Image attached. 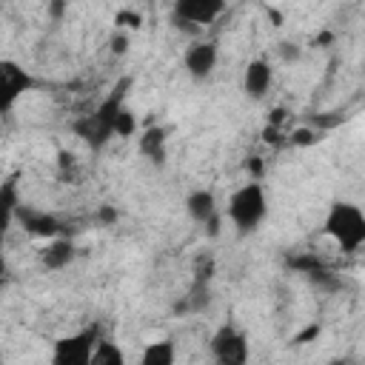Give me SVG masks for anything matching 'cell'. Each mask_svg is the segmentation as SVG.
Wrapping results in <instances>:
<instances>
[{"label":"cell","instance_id":"1","mask_svg":"<svg viewBox=\"0 0 365 365\" xmlns=\"http://www.w3.org/2000/svg\"><path fill=\"white\" fill-rule=\"evenodd\" d=\"M322 234L342 254H356L365 245V208L351 200H334L322 217Z\"/></svg>","mask_w":365,"mask_h":365},{"label":"cell","instance_id":"2","mask_svg":"<svg viewBox=\"0 0 365 365\" xmlns=\"http://www.w3.org/2000/svg\"><path fill=\"white\" fill-rule=\"evenodd\" d=\"M225 217L231 220V225L240 234H251L262 225V220L268 217V194L265 185L259 180H248L240 188L231 191L228 205H225Z\"/></svg>","mask_w":365,"mask_h":365},{"label":"cell","instance_id":"3","mask_svg":"<svg viewBox=\"0 0 365 365\" xmlns=\"http://www.w3.org/2000/svg\"><path fill=\"white\" fill-rule=\"evenodd\" d=\"M131 86L128 77H123L117 83V88L91 111L86 114L80 123H74V131L91 145V148H103L111 137H114V120H117V111L125 106V88Z\"/></svg>","mask_w":365,"mask_h":365},{"label":"cell","instance_id":"4","mask_svg":"<svg viewBox=\"0 0 365 365\" xmlns=\"http://www.w3.org/2000/svg\"><path fill=\"white\" fill-rule=\"evenodd\" d=\"M100 336H103V328H100L97 322L80 328L77 334L60 336V339L54 342L51 362H54V365H91V354H94Z\"/></svg>","mask_w":365,"mask_h":365},{"label":"cell","instance_id":"5","mask_svg":"<svg viewBox=\"0 0 365 365\" xmlns=\"http://www.w3.org/2000/svg\"><path fill=\"white\" fill-rule=\"evenodd\" d=\"M211 356L220 365H245L248 362V336L242 328H237L234 322H222L214 334H211Z\"/></svg>","mask_w":365,"mask_h":365},{"label":"cell","instance_id":"6","mask_svg":"<svg viewBox=\"0 0 365 365\" xmlns=\"http://www.w3.org/2000/svg\"><path fill=\"white\" fill-rule=\"evenodd\" d=\"M225 11V0H174V23L180 29H205Z\"/></svg>","mask_w":365,"mask_h":365},{"label":"cell","instance_id":"7","mask_svg":"<svg viewBox=\"0 0 365 365\" xmlns=\"http://www.w3.org/2000/svg\"><path fill=\"white\" fill-rule=\"evenodd\" d=\"M34 86H37V80L23 66H17L14 60H0V111L3 114H9L14 108V103Z\"/></svg>","mask_w":365,"mask_h":365},{"label":"cell","instance_id":"8","mask_svg":"<svg viewBox=\"0 0 365 365\" xmlns=\"http://www.w3.org/2000/svg\"><path fill=\"white\" fill-rule=\"evenodd\" d=\"M217 60H220V51H217V43H191L182 54V68L191 80H208L217 68Z\"/></svg>","mask_w":365,"mask_h":365},{"label":"cell","instance_id":"9","mask_svg":"<svg viewBox=\"0 0 365 365\" xmlns=\"http://www.w3.org/2000/svg\"><path fill=\"white\" fill-rule=\"evenodd\" d=\"M271 83H274V68H271V63L265 57H257V60H251L245 66V71H242V91L251 100H262L268 94Z\"/></svg>","mask_w":365,"mask_h":365},{"label":"cell","instance_id":"10","mask_svg":"<svg viewBox=\"0 0 365 365\" xmlns=\"http://www.w3.org/2000/svg\"><path fill=\"white\" fill-rule=\"evenodd\" d=\"M17 217H20L23 231L31 234V237H43V240L60 237V222H57V217H51V214H46V211H37V208H17Z\"/></svg>","mask_w":365,"mask_h":365},{"label":"cell","instance_id":"11","mask_svg":"<svg viewBox=\"0 0 365 365\" xmlns=\"http://www.w3.org/2000/svg\"><path fill=\"white\" fill-rule=\"evenodd\" d=\"M74 257H77V248H74V242L66 240V237H54V240H48V242L40 248V262H43V268H48V271H63V268H68V265L74 262Z\"/></svg>","mask_w":365,"mask_h":365},{"label":"cell","instance_id":"12","mask_svg":"<svg viewBox=\"0 0 365 365\" xmlns=\"http://www.w3.org/2000/svg\"><path fill=\"white\" fill-rule=\"evenodd\" d=\"M185 214L194 220V222H200V225H205L208 220H214L220 211H217V197H214V191H208V188H197V191H191L188 197H185Z\"/></svg>","mask_w":365,"mask_h":365},{"label":"cell","instance_id":"13","mask_svg":"<svg viewBox=\"0 0 365 365\" xmlns=\"http://www.w3.org/2000/svg\"><path fill=\"white\" fill-rule=\"evenodd\" d=\"M165 140H168V128H163V125H148V128L140 134L137 148H140L143 157H148L151 163L160 165V163L165 160Z\"/></svg>","mask_w":365,"mask_h":365},{"label":"cell","instance_id":"14","mask_svg":"<svg viewBox=\"0 0 365 365\" xmlns=\"http://www.w3.org/2000/svg\"><path fill=\"white\" fill-rule=\"evenodd\" d=\"M140 362L143 365H174L177 362V348L171 339H157V342H148L140 354Z\"/></svg>","mask_w":365,"mask_h":365},{"label":"cell","instance_id":"15","mask_svg":"<svg viewBox=\"0 0 365 365\" xmlns=\"http://www.w3.org/2000/svg\"><path fill=\"white\" fill-rule=\"evenodd\" d=\"M91 365H125V354H123V348L117 342L100 336V342H97V348L91 354Z\"/></svg>","mask_w":365,"mask_h":365},{"label":"cell","instance_id":"16","mask_svg":"<svg viewBox=\"0 0 365 365\" xmlns=\"http://www.w3.org/2000/svg\"><path fill=\"white\" fill-rule=\"evenodd\" d=\"M137 131V114H131L125 106L117 111V120H114V134L117 137H131Z\"/></svg>","mask_w":365,"mask_h":365},{"label":"cell","instance_id":"17","mask_svg":"<svg viewBox=\"0 0 365 365\" xmlns=\"http://www.w3.org/2000/svg\"><path fill=\"white\" fill-rule=\"evenodd\" d=\"M211 277H214V259L211 257H197V265H194V279H200V282H211Z\"/></svg>","mask_w":365,"mask_h":365},{"label":"cell","instance_id":"18","mask_svg":"<svg viewBox=\"0 0 365 365\" xmlns=\"http://www.w3.org/2000/svg\"><path fill=\"white\" fill-rule=\"evenodd\" d=\"M317 137H319V134H317L314 128H308V125H305V128H297V131L291 134V143H294V145H314V143H317Z\"/></svg>","mask_w":365,"mask_h":365},{"label":"cell","instance_id":"19","mask_svg":"<svg viewBox=\"0 0 365 365\" xmlns=\"http://www.w3.org/2000/svg\"><path fill=\"white\" fill-rule=\"evenodd\" d=\"M277 51H279V57H282L285 63H294V60H299V54H302L294 43H279V46H277Z\"/></svg>","mask_w":365,"mask_h":365},{"label":"cell","instance_id":"20","mask_svg":"<svg viewBox=\"0 0 365 365\" xmlns=\"http://www.w3.org/2000/svg\"><path fill=\"white\" fill-rule=\"evenodd\" d=\"M111 51H114V54H125V51H128V37L120 34V31L111 34Z\"/></svg>","mask_w":365,"mask_h":365},{"label":"cell","instance_id":"21","mask_svg":"<svg viewBox=\"0 0 365 365\" xmlns=\"http://www.w3.org/2000/svg\"><path fill=\"white\" fill-rule=\"evenodd\" d=\"M245 168L254 174L251 180H259V174H262V163H259V157H248V163H245Z\"/></svg>","mask_w":365,"mask_h":365},{"label":"cell","instance_id":"22","mask_svg":"<svg viewBox=\"0 0 365 365\" xmlns=\"http://www.w3.org/2000/svg\"><path fill=\"white\" fill-rule=\"evenodd\" d=\"M100 220H103V222H108V225H111V222H117V211H114V208H108V205H106V208H100Z\"/></svg>","mask_w":365,"mask_h":365},{"label":"cell","instance_id":"23","mask_svg":"<svg viewBox=\"0 0 365 365\" xmlns=\"http://www.w3.org/2000/svg\"><path fill=\"white\" fill-rule=\"evenodd\" d=\"M282 117H285V108H277V111H271V125L282 123Z\"/></svg>","mask_w":365,"mask_h":365},{"label":"cell","instance_id":"24","mask_svg":"<svg viewBox=\"0 0 365 365\" xmlns=\"http://www.w3.org/2000/svg\"><path fill=\"white\" fill-rule=\"evenodd\" d=\"M63 3H66V0H51V14H54V17L63 14Z\"/></svg>","mask_w":365,"mask_h":365}]
</instances>
